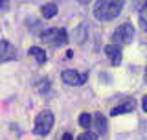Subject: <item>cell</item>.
Returning a JSON list of instances; mask_svg holds the SVG:
<instances>
[{"instance_id": "obj_1", "label": "cell", "mask_w": 147, "mask_h": 140, "mask_svg": "<svg viewBox=\"0 0 147 140\" xmlns=\"http://www.w3.org/2000/svg\"><path fill=\"white\" fill-rule=\"evenodd\" d=\"M123 9V2H110V0H99L94 4V17L98 20H112Z\"/></svg>"}, {"instance_id": "obj_2", "label": "cell", "mask_w": 147, "mask_h": 140, "mask_svg": "<svg viewBox=\"0 0 147 140\" xmlns=\"http://www.w3.org/2000/svg\"><path fill=\"white\" fill-rule=\"evenodd\" d=\"M40 41L50 46H64L68 43V33L64 28H48V30H44L42 33H40Z\"/></svg>"}, {"instance_id": "obj_3", "label": "cell", "mask_w": 147, "mask_h": 140, "mask_svg": "<svg viewBox=\"0 0 147 140\" xmlns=\"http://www.w3.org/2000/svg\"><path fill=\"white\" fill-rule=\"evenodd\" d=\"M53 122H55V118H53L52 111H40V113L37 114V118H35L33 133L37 135V137H46V135L52 131Z\"/></svg>"}, {"instance_id": "obj_4", "label": "cell", "mask_w": 147, "mask_h": 140, "mask_svg": "<svg viewBox=\"0 0 147 140\" xmlns=\"http://www.w3.org/2000/svg\"><path fill=\"white\" fill-rule=\"evenodd\" d=\"M132 39H134V28H132L131 22H125V24H121L112 33V43H110V44H116V46L131 44Z\"/></svg>"}, {"instance_id": "obj_5", "label": "cell", "mask_w": 147, "mask_h": 140, "mask_svg": "<svg viewBox=\"0 0 147 140\" xmlns=\"http://www.w3.org/2000/svg\"><path fill=\"white\" fill-rule=\"evenodd\" d=\"M63 81L66 85H72V87H79L88 79V74L86 72H77V70H64L63 72Z\"/></svg>"}, {"instance_id": "obj_6", "label": "cell", "mask_w": 147, "mask_h": 140, "mask_svg": "<svg viewBox=\"0 0 147 140\" xmlns=\"http://www.w3.org/2000/svg\"><path fill=\"white\" fill-rule=\"evenodd\" d=\"M17 59V48L7 39H0V61H15Z\"/></svg>"}, {"instance_id": "obj_7", "label": "cell", "mask_w": 147, "mask_h": 140, "mask_svg": "<svg viewBox=\"0 0 147 140\" xmlns=\"http://www.w3.org/2000/svg\"><path fill=\"white\" fill-rule=\"evenodd\" d=\"M136 107L134 100H123L121 103H118L116 107L110 109V116H119V114H125V113H132Z\"/></svg>"}, {"instance_id": "obj_8", "label": "cell", "mask_w": 147, "mask_h": 140, "mask_svg": "<svg viewBox=\"0 0 147 140\" xmlns=\"http://www.w3.org/2000/svg\"><path fill=\"white\" fill-rule=\"evenodd\" d=\"M105 54H107L109 61L112 67H118L119 63H121V48L116 44H107L105 46Z\"/></svg>"}, {"instance_id": "obj_9", "label": "cell", "mask_w": 147, "mask_h": 140, "mask_svg": "<svg viewBox=\"0 0 147 140\" xmlns=\"http://www.w3.org/2000/svg\"><path fill=\"white\" fill-rule=\"evenodd\" d=\"M94 124H96V135H105L107 133V116H103L101 113L94 114Z\"/></svg>"}, {"instance_id": "obj_10", "label": "cell", "mask_w": 147, "mask_h": 140, "mask_svg": "<svg viewBox=\"0 0 147 140\" xmlns=\"http://www.w3.org/2000/svg\"><path fill=\"white\" fill-rule=\"evenodd\" d=\"M28 54H30L31 57H35V61L39 63V65H44L46 59H48V57H46V52H44L42 48H39V46H31V48L28 50Z\"/></svg>"}, {"instance_id": "obj_11", "label": "cell", "mask_w": 147, "mask_h": 140, "mask_svg": "<svg viewBox=\"0 0 147 140\" xmlns=\"http://www.w3.org/2000/svg\"><path fill=\"white\" fill-rule=\"evenodd\" d=\"M40 15H42L44 18H53L55 15H57V4H55V2L44 4V6L40 7Z\"/></svg>"}, {"instance_id": "obj_12", "label": "cell", "mask_w": 147, "mask_h": 140, "mask_svg": "<svg viewBox=\"0 0 147 140\" xmlns=\"http://www.w3.org/2000/svg\"><path fill=\"white\" fill-rule=\"evenodd\" d=\"M90 124H92V114H88V113H81V116H79V125H81L83 129H88Z\"/></svg>"}, {"instance_id": "obj_13", "label": "cell", "mask_w": 147, "mask_h": 140, "mask_svg": "<svg viewBox=\"0 0 147 140\" xmlns=\"http://www.w3.org/2000/svg\"><path fill=\"white\" fill-rule=\"evenodd\" d=\"M77 140H98V135L92 133V131H85L83 135L77 137Z\"/></svg>"}, {"instance_id": "obj_14", "label": "cell", "mask_w": 147, "mask_h": 140, "mask_svg": "<svg viewBox=\"0 0 147 140\" xmlns=\"http://www.w3.org/2000/svg\"><path fill=\"white\" fill-rule=\"evenodd\" d=\"M140 26L144 28V30H147V24H145V6L142 7V11H140Z\"/></svg>"}, {"instance_id": "obj_15", "label": "cell", "mask_w": 147, "mask_h": 140, "mask_svg": "<svg viewBox=\"0 0 147 140\" xmlns=\"http://www.w3.org/2000/svg\"><path fill=\"white\" fill-rule=\"evenodd\" d=\"M61 140H74V137H72V133H64L61 137Z\"/></svg>"}, {"instance_id": "obj_16", "label": "cell", "mask_w": 147, "mask_h": 140, "mask_svg": "<svg viewBox=\"0 0 147 140\" xmlns=\"http://www.w3.org/2000/svg\"><path fill=\"white\" fill-rule=\"evenodd\" d=\"M7 7H9L7 2H0V9H7Z\"/></svg>"}, {"instance_id": "obj_17", "label": "cell", "mask_w": 147, "mask_h": 140, "mask_svg": "<svg viewBox=\"0 0 147 140\" xmlns=\"http://www.w3.org/2000/svg\"><path fill=\"white\" fill-rule=\"evenodd\" d=\"M144 111H147V96H144Z\"/></svg>"}]
</instances>
